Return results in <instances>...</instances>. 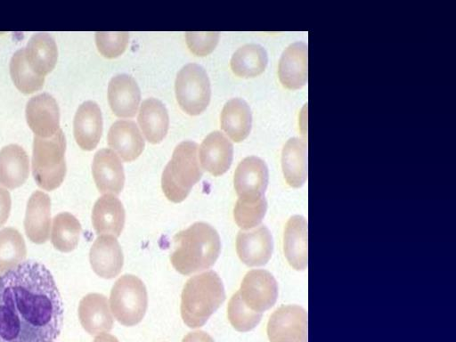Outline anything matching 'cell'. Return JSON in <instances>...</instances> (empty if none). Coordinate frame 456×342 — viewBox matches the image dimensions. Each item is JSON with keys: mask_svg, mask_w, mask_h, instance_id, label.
<instances>
[{"mask_svg": "<svg viewBox=\"0 0 456 342\" xmlns=\"http://www.w3.org/2000/svg\"><path fill=\"white\" fill-rule=\"evenodd\" d=\"M110 304L115 318L124 326H134L143 318L148 304L147 290L136 276L126 274L113 285Z\"/></svg>", "mask_w": 456, "mask_h": 342, "instance_id": "6", "label": "cell"}, {"mask_svg": "<svg viewBox=\"0 0 456 342\" xmlns=\"http://www.w3.org/2000/svg\"><path fill=\"white\" fill-rule=\"evenodd\" d=\"M273 248V237L265 225L249 232L241 231L237 235V254L248 266L265 265L272 256Z\"/></svg>", "mask_w": 456, "mask_h": 342, "instance_id": "11", "label": "cell"}, {"mask_svg": "<svg viewBox=\"0 0 456 342\" xmlns=\"http://www.w3.org/2000/svg\"><path fill=\"white\" fill-rule=\"evenodd\" d=\"M227 315L232 326L240 332L253 330L262 318V314L252 311L242 302L238 291L228 303Z\"/></svg>", "mask_w": 456, "mask_h": 342, "instance_id": "34", "label": "cell"}, {"mask_svg": "<svg viewBox=\"0 0 456 342\" xmlns=\"http://www.w3.org/2000/svg\"><path fill=\"white\" fill-rule=\"evenodd\" d=\"M78 317L82 327L91 335L108 332L113 326L107 297L101 294L91 293L80 300Z\"/></svg>", "mask_w": 456, "mask_h": 342, "instance_id": "21", "label": "cell"}, {"mask_svg": "<svg viewBox=\"0 0 456 342\" xmlns=\"http://www.w3.org/2000/svg\"><path fill=\"white\" fill-rule=\"evenodd\" d=\"M108 100L112 111L118 117H134L141 100L136 81L127 74L114 76L109 83Z\"/></svg>", "mask_w": 456, "mask_h": 342, "instance_id": "19", "label": "cell"}, {"mask_svg": "<svg viewBox=\"0 0 456 342\" xmlns=\"http://www.w3.org/2000/svg\"><path fill=\"white\" fill-rule=\"evenodd\" d=\"M182 342H215L210 335L202 330H196L188 333Z\"/></svg>", "mask_w": 456, "mask_h": 342, "instance_id": "38", "label": "cell"}, {"mask_svg": "<svg viewBox=\"0 0 456 342\" xmlns=\"http://www.w3.org/2000/svg\"><path fill=\"white\" fill-rule=\"evenodd\" d=\"M66 140L62 130L48 138L34 136L32 173L37 185L45 191L58 188L66 175Z\"/></svg>", "mask_w": 456, "mask_h": 342, "instance_id": "5", "label": "cell"}, {"mask_svg": "<svg viewBox=\"0 0 456 342\" xmlns=\"http://www.w3.org/2000/svg\"><path fill=\"white\" fill-rule=\"evenodd\" d=\"M270 342H307V314L299 305L278 308L267 324Z\"/></svg>", "mask_w": 456, "mask_h": 342, "instance_id": "8", "label": "cell"}, {"mask_svg": "<svg viewBox=\"0 0 456 342\" xmlns=\"http://www.w3.org/2000/svg\"><path fill=\"white\" fill-rule=\"evenodd\" d=\"M93 342H119L117 338L108 333L99 334Z\"/></svg>", "mask_w": 456, "mask_h": 342, "instance_id": "39", "label": "cell"}, {"mask_svg": "<svg viewBox=\"0 0 456 342\" xmlns=\"http://www.w3.org/2000/svg\"><path fill=\"white\" fill-rule=\"evenodd\" d=\"M267 209L265 195L239 197L234 209V220L239 227L249 230L258 225Z\"/></svg>", "mask_w": 456, "mask_h": 342, "instance_id": "33", "label": "cell"}, {"mask_svg": "<svg viewBox=\"0 0 456 342\" xmlns=\"http://www.w3.org/2000/svg\"><path fill=\"white\" fill-rule=\"evenodd\" d=\"M267 61V53L263 46L247 44L236 50L230 65L235 75L249 77L260 75L265 69Z\"/></svg>", "mask_w": 456, "mask_h": 342, "instance_id": "29", "label": "cell"}, {"mask_svg": "<svg viewBox=\"0 0 456 342\" xmlns=\"http://www.w3.org/2000/svg\"><path fill=\"white\" fill-rule=\"evenodd\" d=\"M92 173L98 190L118 194L124 186L125 174L118 156L110 149H101L94 157Z\"/></svg>", "mask_w": 456, "mask_h": 342, "instance_id": "12", "label": "cell"}, {"mask_svg": "<svg viewBox=\"0 0 456 342\" xmlns=\"http://www.w3.org/2000/svg\"><path fill=\"white\" fill-rule=\"evenodd\" d=\"M307 45L296 42L283 52L279 62V78L283 86L289 89H299L307 81Z\"/></svg>", "mask_w": 456, "mask_h": 342, "instance_id": "17", "label": "cell"}, {"mask_svg": "<svg viewBox=\"0 0 456 342\" xmlns=\"http://www.w3.org/2000/svg\"><path fill=\"white\" fill-rule=\"evenodd\" d=\"M12 206V200L9 191L0 186V227L7 221Z\"/></svg>", "mask_w": 456, "mask_h": 342, "instance_id": "37", "label": "cell"}, {"mask_svg": "<svg viewBox=\"0 0 456 342\" xmlns=\"http://www.w3.org/2000/svg\"><path fill=\"white\" fill-rule=\"evenodd\" d=\"M89 260L93 271L98 276L112 279L121 272L124 256L114 236L100 235L91 247Z\"/></svg>", "mask_w": 456, "mask_h": 342, "instance_id": "13", "label": "cell"}, {"mask_svg": "<svg viewBox=\"0 0 456 342\" xmlns=\"http://www.w3.org/2000/svg\"><path fill=\"white\" fill-rule=\"evenodd\" d=\"M24 48L26 61L37 75L45 77L55 67L58 51L55 40L50 34H34Z\"/></svg>", "mask_w": 456, "mask_h": 342, "instance_id": "24", "label": "cell"}, {"mask_svg": "<svg viewBox=\"0 0 456 342\" xmlns=\"http://www.w3.org/2000/svg\"><path fill=\"white\" fill-rule=\"evenodd\" d=\"M10 74L16 87L24 94H30L42 88L45 77L35 73L25 57V48L17 50L10 61Z\"/></svg>", "mask_w": 456, "mask_h": 342, "instance_id": "32", "label": "cell"}, {"mask_svg": "<svg viewBox=\"0 0 456 342\" xmlns=\"http://www.w3.org/2000/svg\"><path fill=\"white\" fill-rule=\"evenodd\" d=\"M233 147L220 131L208 134L200 147L201 167L215 176L225 173L232 161Z\"/></svg>", "mask_w": 456, "mask_h": 342, "instance_id": "16", "label": "cell"}, {"mask_svg": "<svg viewBox=\"0 0 456 342\" xmlns=\"http://www.w3.org/2000/svg\"><path fill=\"white\" fill-rule=\"evenodd\" d=\"M63 309L50 271L25 261L0 276V342H55Z\"/></svg>", "mask_w": 456, "mask_h": 342, "instance_id": "1", "label": "cell"}, {"mask_svg": "<svg viewBox=\"0 0 456 342\" xmlns=\"http://www.w3.org/2000/svg\"><path fill=\"white\" fill-rule=\"evenodd\" d=\"M74 136L80 148L91 151L98 144L102 132V117L97 103L83 102L74 117Z\"/></svg>", "mask_w": 456, "mask_h": 342, "instance_id": "18", "label": "cell"}, {"mask_svg": "<svg viewBox=\"0 0 456 342\" xmlns=\"http://www.w3.org/2000/svg\"><path fill=\"white\" fill-rule=\"evenodd\" d=\"M26 119L36 136L48 138L60 129V110L55 99L43 93L31 97L26 105Z\"/></svg>", "mask_w": 456, "mask_h": 342, "instance_id": "10", "label": "cell"}, {"mask_svg": "<svg viewBox=\"0 0 456 342\" xmlns=\"http://www.w3.org/2000/svg\"><path fill=\"white\" fill-rule=\"evenodd\" d=\"M137 119L149 142L158 143L167 134L169 123L167 110L158 99L144 100L140 107Z\"/></svg>", "mask_w": 456, "mask_h": 342, "instance_id": "28", "label": "cell"}, {"mask_svg": "<svg viewBox=\"0 0 456 342\" xmlns=\"http://www.w3.org/2000/svg\"><path fill=\"white\" fill-rule=\"evenodd\" d=\"M238 292L248 308L262 314L275 304L278 286L272 273L265 270L255 269L244 276Z\"/></svg>", "mask_w": 456, "mask_h": 342, "instance_id": "9", "label": "cell"}, {"mask_svg": "<svg viewBox=\"0 0 456 342\" xmlns=\"http://www.w3.org/2000/svg\"><path fill=\"white\" fill-rule=\"evenodd\" d=\"M127 32H96L95 42L99 52L107 58H115L124 53L128 45Z\"/></svg>", "mask_w": 456, "mask_h": 342, "instance_id": "35", "label": "cell"}, {"mask_svg": "<svg viewBox=\"0 0 456 342\" xmlns=\"http://www.w3.org/2000/svg\"><path fill=\"white\" fill-rule=\"evenodd\" d=\"M26 244L22 235L12 227L0 231V273H5L25 259Z\"/></svg>", "mask_w": 456, "mask_h": 342, "instance_id": "31", "label": "cell"}, {"mask_svg": "<svg viewBox=\"0 0 456 342\" xmlns=\"http://www.w3.org/2000/svg\"><path fill=\"white\" fill-rule=\"evenodd\" d=\"M29 174V160L25 150L9 144L0 150V184L15 189L22 185Z\"/></svg>", "mask_w": 456, "mask_h": 342, "instance_id": "23", "label": "cell"}, {"mask_svg": "<svg viewBox=\"0 0 456 342\" xmlns=\"http://www.w3.org/2000/svg\"><path fill=\"white\" fill-rule=\"evenodd\" d=\"M225 299L223 281L214 271L191 277L181 295V316L190 328L203 326Z\"/></svg>", "mask_w": 456, "mask_h": 342, "instance_id": "3", "label": "cell"}, {"mask_svg": "<svg viewBox=\"0 0 456 342\" xmlns=\"http://www.w3.org/2000/svg\"><path fill=\"white\" fill-rule=\"evenodd\" d=\"M51 226V200L42 191H34L27 202L24 229L27 237L36 244L49 239Z\"/></svg>", "mask_w": 456, "mask_h": 342, "instance_id": "14", "label": "cell"}, {"mask_svg": "<svg viewBox=\"0 0 456 342\" xmlns=\"http://www.w3.org/2000/svg\"><path fill=\"white\" fill-rule=\"evenodd\" d=\"M92 223L97 234L118 237L125 224L121 201L112 194L101 196L93 208Z\"/></svg>", "mask_w": 456, "mask_h": 342, "instance_id": "20", "label": "cell"}, {"mask_svg": "<svg viewBox=\"0 0 456 342\" xmlns=\"http://www.w3.org/2000/svg\"><path fill=\"white\" fill-rule=\"evenodd\" d=\"M80 232L81 224L72 214L60 213L53 220L52 244L61 252H70L77 248Z\"/></svg>", "mask_w": 456, "mask_h": 342, "instance_id": "30", "label": "cell"}, {"mask_svg": "<svg viewBox=\"0 0 456 342\" xmlns=\"http://www.w3.org/2000/svg\"><path fill=\"white\" fill-rule=\"evenodd\" d=\"M108 144L125 161L139 157L144 148V140L136 124L131 120L114 122L108 132Z\"/></svg>", "mask_w": 456, "mask_h": 342, "instance_id": "22", "label": "cell"}, {"mask_svg": "<svg viewBox=\"0 0 456 342\" xmlns=\"http://www.w3.org/2000/svg\"><path fill=\"white\" fill-rule=\"evenodd\" d=\"M268 168L256 156L243 159L234 172V188L239 197L264 195L268 184Z\"/></svg>", "mask_w": 456, "mask_h": 342, "instance_id": "15", "label": "cell"}, {"mask_svg": "<svg viewBox=\"0 0 456 342\" xmlns=\"http://www.w3.org/2000/svg\"><path fill=\"white\" fill-rule=\"evenodd\" d=\"M284 254L296 270L307 267V223L302 216L290 217L286 224Z\"/></svg>", "mask_w": 456, "mask_h": 342, "instance_id": "25", "label": "cell"}, {"mask_svg": "<svg viewBox=\"0 0 456 342\" xmlns=\"http://www.w3.org/2000/svg\"><path fill=\"white\" fill-rule=\"evenodd\" d=\"M282 171L286 182L292 187H300L307 178V145L297 137L290 138L281 154Z\"/></svg>", "mask_w": 456, "mask_h": 342, "instance_id": "26", "label": "cell"}, {"mask_svg": "<svg viewBox=\"0 0 456 342\" xmlns=\"http://www.w3.org/2000/svg\"><path fill=\"white\" fill-rule=\"evenodd\" d=\"M219 32H186L185 38L189 49L196 55L206 56L216 46Z\"/></svg>", "mask_w": 456, "mask_h": 342, "instance_id": "36", "label": "cell"}, {"mask_svg": "<svg viewBox=\"0 0 456 342\" xmlns=\"http://www.w3.org/2000/svg\"><path fill=\"white\" fill-rule=\"evenodd\" d=\"M175 87L180 107L190 115H199L209 103V79L196 63L186 64L178 71Z\"/></svg>", "mask_w": 456, "mask_h": 342, "instance_id": "7", "label": "cell"}, {"mask_svg": "<svg viewBox=\"0 0 456 342\" xmlns=\"http://www.w3.org/2000/svg\"><path fill=\"white\" fill-rule=\"evenodd\" d=\"M221 127L234 142L243 141L249 134L252 115L248 104L241 98H232L224 106Z\"/></svg>", "mask_w": 456, "mask_h": 342, "instance_id": "27", "label": "cell"}, {"mask_svg": "<svg viewBox=\"0 0 456 342\" xmlns=\"http://www.w3.org/2000/svg\"><path fill=\"white\" fill-rule=\"evenodd\" d=\"M175 248L170 256L174 268L190 275L211 267L221 251V240L210 224L199 222L174 237Z\"/></svg>", "mask_w": 456, "mask_h": 342, "instance_id": "2", "label": "cell"}, {"mask_svg": "<svg viewBox=\"0 0 456 342\" xmlns=\"http://www.w3.org/2000/svg\"><path fill=\"white\" fill-rule=\"evenodd\" d=\"M201 175L197 143L192 141L182 142L175 148L171 159L163 170V192L170 201L181 202Z\"/></svg>", "mask_w": 456, "mask_h": 342, "instance_id": "4", "label": "cell"}]
</instances>
